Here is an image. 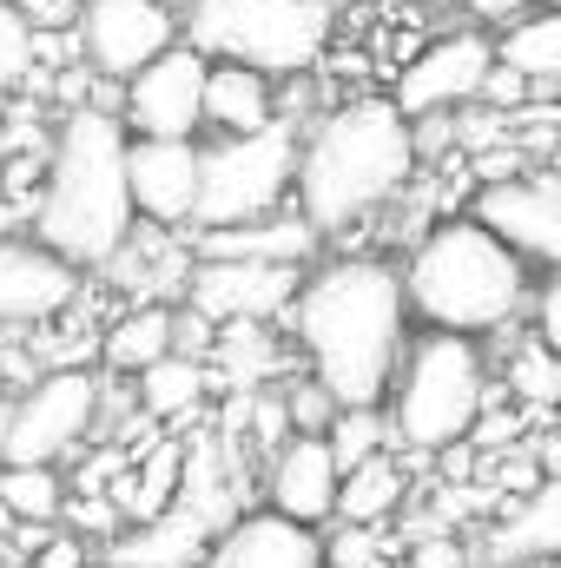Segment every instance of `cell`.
Returning a JSON list of instances; mask_svg holds the SVG:
<instances>
[{"label":"cell","instance_id":"cell-1","mask_svg":"<svg viewBox=\"0 0 561 568\" xmlns=\"http://www.w3.org/2000/svg\"><path fill=\"white\" fill-rule=\"evenodd\" d=\"M410 284L404 265L377 258V252H357V258H330V265H310L297 284V304L284 317L304 371L344 404H390L397 390V371H404V351H410Z\"/></svg>","mask_w":561,"mask_h":568},{"label":"cell","instance_id":"cell-2","mask_svg":"<svg viewBox=\"0 0 561 568\" xmlns=\"http://www.w3.org/2000/svg\"><path fill=\"white\" fill-rule=\"evenodd\" d=\"M417 120L384 100V93H357L344 106H324L304 126L297 152V212L324 232L344 239L350 225L390 212L410 185H417Z\"/></svg>","mask_w":561,"mask_h":568},{"label":"cell","instance_id":"cell-3","mask_svg":"<svg viewBox=\"0 0 561 568\" xmlns=\"http://www.w3.org/2000/svg\"><path fill=\"white\" fill-rule=\"evenodd\" d=\"M126 152H133V133L106 106H73L53 133L47 185L33 199V239L80 272H106L113 252L140 232Z\"/></svg>","mask_w":561,"mask_h":568},{"label":"cell","instance_id":"cell-4","mask_svg":"<svg viewBox=\"0 0 561 568\" xmlns=\"http://www.w3.org/2000/svg\"><path fill=\"white\" fill-rule=\"evenodd\" d=\"M404 284L422 331H456L476 344L522 331V317H536L529 304L542 297L536 265L516 258L476 212L436 219L404 258Z\"/></svg>","mask_w":561,"mask_h":568},{"label":"cell","instance_id":"cell-5","mask_svg":"<svg viewBox=\"0 0 561 568\" xmlns=\"http://www.w3.org/2000/svg\"><path fill=\"white\" fill-rule=\"evenodd\" d=\"M496 397V377H489V357L476 337H456V331H417L410 351H404V371H397V390H390V424L397 443L410 456H442V449H462L482 410Z\"/></svg>","mask_w":561,"mask_h":568},{"label":"cell","instance_id":"cell-6","mask_svg":"<svg viewBox=\"0 0 561 568\" xmlns=\"http://www.w3.org/2000/svg\"><path fill=\"white\" fill-rule=\"evenodd\" d=\"M185 40L272 80L317 73L337 40V0H185Z\"/></svg>","mask_w":561,"mask_h":568},{"label":"cell","instance_id":"cell-7","mask_svg":"<svg viewBox=\"0 0 561 568\" xmlns=\"http://www.w3.org/2000/svg\"><path fill=\"white\" fill-rule=\"evenodd\" d=\"M297 152H304L297 120H272L258 133H218L205 145V185H198L192 232H225V225L284 212V199H297Z\"/></svg>","mask_w":561,"mask_h":568},{"label":"cell","instance_id":"cell-8","mask_svg":"<svg viewBox=\"0 0 561 568\" xmlns=\"http://www.w3.org/2000/svg\"><path fill=\"white\" fill-rule=\"evenodd\" d=\"M100 410H106L100 371L60 364L33 377L0 417V463H67L80 443H100Z\"/></svg>","mask_w":561,"mask_h":568},{"label":"cell","instance_id":"cell-9","mask_svg":"<svg viewBox=\"0 0 561 568\" xmlns=\"http://www.w3.org/2000/svg\"><path fill=\"white\" fill-rule=\"evenodd\" d=\"M205 80H212V60L178 40L165 47L152 67H140L120 93V120L133 140H198L205 133Z\"/></svg>","mask_w":561,"mask_h":568},{"label":"cell","instance_id":"cell-10","mask_svg":"<svg viewBox=\"0 0 561 568\" xmlns=\"http://www.w3.org/2000/svg\"><path fill=\"white\" fill-rule=\"evenodd\" d=\"M80 53L100 80H133L152 67L165 47L185 40V13H172L165 0H80Z\"/></svg>","mask_w":561,"mask_h":568},{"label":"cell","instance_id":"cell-11","mask_svg":"<svg viewBox=\"0 0 561 568\" xmlns=\"http://www.w3.org/2000/svg\"><path fill=\"white\" fill-rule=\"evenodd\" d=\"M496 60H502V47L482 33V27H456V33H442V40H429L422 53L404 60V73H397V106L410 113V120H429V113H462V106H476L482 100V80L496 73Z\"/></svg>","mask_w":561,"mask_h":568},{"label":"cell","instance_id":"cell-12","mask_svg":"<svg viewBox=\"0 0 561 568\" xmlns=\"http://www.w3.org/2000/svg\"><path fill=\"white\" fill-rule=\"evenodd\" d=\"M469 212L516 252L529 258L536 272H561V172H516V179H496V185H476L469 192Z\"/></svg>","mask_w":561,"mask_h":568},{"label":"cell","instance_id":"cell-13","mask_svg":"<svg viewBox=\"0 0 561 568\" xmlns=\"http://www.w3.org/2000/svg\"><path fill=\"white\" fill-rule=\"evenodd\" d=\"M297 284L304 265H265V258H198L192 284H185V304L205 311L212 324H238V317H265L278 324L297 304Z\"/></svg>","mask_w":561,"mask_h":568},{"label":"cell","instance_id":"cell-14","mask_svg":"<svg viewBox=\"0 0 561 568\" xmlns=\"http://www.w3.org/2000/svg\"><path fill=\"white\" fill-rule=\"evenodd\" d=\"M80 284L86 272L67 265L53 245H40L33 232L27 239H0V337L7 331H40L53 324L60 311L80 304Z\"/></svg>","mask_w":561,"mask_h":568},{"label":"cell","instance_id":"cell-15","mask_svg":"<svg viewBox=\"0 0 561 568\" xmlns=\"http://www.w3.org/2000/svg\"><path fill=\"white\" fill-rule=\"evenodd\" d=\"M126 172H133L140 225L192 232V219H198V185H205V145L198 140H133Z\"/></svg>","mask_w":561,"mask_h":568},{"label":"cell","instance_id":"cell-16","mask_svg":"<svg viewBox=\"0 0 561 568\" xmlns=\"http://www.w3.org/2000/svg\"><path fill=\"white\" fill-rule=\"evenodd\" d=\"M337 496H344V469L330 456V436H290L272 449V469H265V503L290 516V523H337Z\"/></svg>","mask_w":561,"mask_h":568},{"label":"cell","instance_id":"cell-17","mask_svg":"<svg viewBox=\"0 0 561 568\" xmlns=\"http://www.w3.org/2000/svg\"><path fill=\"white\" fill-rule=\"evenodd\" d=\"M205 568H330V562H324V529L290 523L265 503V509H245L218 529Z\"/></svg>","mask_w":561,"mask_h":568},{"label":"cell","instance_id":"cell-18","mask_svg":"<svg viewBox=\"0 0 561 568\" xmlns=\"http://www.w3.org/2000/svg\"><path fill=\"white\" fill-rule=\"evenodd\" d=\"M212 542H218V523H212L205 509H192V503H172L165 516L133 523V529L113 542V556L133 562V568H205Z\"/></svg>","mask_w":561,"mask_h":568},{"label":"cell","instance_id":"cell-19","mask_svg":"<svg viewBox=\"0 0 561 568\" xmlns=\"http://www.w3.org/2000/svg\"><path fill=\"white\" fill-rule=\"evenodd\" d=\"M317 225L304 212H272L252 225H225V232H192L198 258H265V265H304L317 252Z\"/></svg>","mask_w":561,"mask_h":568},{"label":"cell","instance_id":"cell-20","mask_svg":"<svg viewBox=\"0 0 561 568\" xmlns=\"http://www.w3.org/2000/svg\"><path fill=\"white\" fill-rule=\"evenodd\" d=\"M178 351V304H165V297H145V304H126L120 317H113V331L100 337V364H106V377H140L152 371L159 357H172Z\"/></svg>","mask_w":561,"mask_h":568},{"label":"cell","instance_id":"cell-21","mask_svg":"<svg viewBox=\"0 0 561 568\" xmlns=\"http://www.w3.org/2000/svg\"><path fill=\"white\" fill-rule=\"evenodd\" d=\"M284 120L278 113V80L258 73V67H238V60H212V80H205V126L212 133H258Z\"/></svg>","mask_w":561,"mask_h":568},{"label":"cell","instance_id":"cell-22","mask_svg":"<svg viewBox=\"0 0 561 568\" xmlns=\"http://www.w3.org/2000/svg\"><path fill=\"white\" fill-rule=\"evenodd\" d=\"M205 364L218 371V384H232L238 397H252L258 384H272V377L284 371V344H278V331H272L265 317H238V324H218Z\"/></svg>","mask_w":561,"mask_h":568},{"label":"cell","instance_id":"cell-23","mask_svg":"<svg viewBox=\"0 0 561 568\" xmlns=\"http://www.w3.org/2000/svg\"><path fill=\"white\" fill-rule=\"evenodd\" d=\"M185 469H192V456H185V443H152L140 463L113 483V496H120V509L133 516V523H152V516H165L172 503H185Z\"/></svg>","mask_w":561,"mask_h":568},{"label":"cell","instance_id":"cell-24","mask_svg":"<svg viewBox=\"0 0 561 568\" xmlns=\"http://www.w3.org/2000/svg\"><path fill=\"white\" fill-rule=\"evenodd\" d=\"M218 384V371L205 364V357H185V351H172V357H159L152 371L133 377V390H140V410L145 417H159V424H178V417H192L198 404H205V390Z\"/></svg>","mask_w":561,"mask_h":568},{"label":"cell","instance_id":"cell-25","mask_svg":"<svg viewBox=\"0 0 561 568\" xmlns=\"http://www.w3.org/2000/svg\"><path fill=\"white\" fill-rule=\"evenodd\" d=\"M404 503H410V469H404L397 449H384V456H370L344 476L337 523H390V516H404Z\"/></svg>","mask_w":561,"mask_h":568},{"label":"cell","instance_id":"cell-26","mask_svg":"<svg viewBox=\"0 0 561 568\" xmlns=\"http://www.w3.org/2000/svg\"><path fill=\"white\" fill-rule=\"evenodd\" d=\"M496 47H502L509 67H522V73L536 80V100H542V93H561V0L522 13V20H509Z\"/></svg>","mask_w":561,"mask_h":568},{"label":"cell","instance_id":"cell-27","mask_svg":"<svg viewBox=\"0 0 561 568\" xmlns=\"http://www.w3.org/2000/svg\"><path fill=\"white\" fill-rule=\"evenodd\" d=\"M489 549L502 562H549V556H561V476L542 496H529V503L509 509V523L489 536Z\"/></svg>","mask_w":561,"mask_h":568},{"label":"cell","instance_id":"cell-28","mask_svg":"<svg viewBox=\"0 0 561 568\" xmlns=\"http://www.w3.org/2000/svg\"><path fill=\"white\" fill-rule=\"evenodd\" d=\"M67 476L60 463H0V516L7 523H60L67 516Z\"/></svg>","mask_w":561,"mask_h":568},{"label":"cell","instance_id":"cell-29","mask_svg":"<svg viewBox=\"0 0 561 568\" xmlns=\"http://www.w3.org/2000/svg\"><path fill=\"white\" fill-rule=\"evenodd\" d=\"M502 390L529 410H555L561 404V357L542 331H516L509 357H502Z\"/></svg>","mask_w":561,"mask_h":568},{"label":"cell","instance_id":"cell-30","mask_svg":"<svg viewBox=\"0 0 561 568\" xmlns=\"http://www.w3.org/2000/svg\"><path fill=\"white\" fill-rule=\"evenodd\" d=\"M324 436H330L337 469L350 476L357 463H370V456H384L397 443V424H390V404H357V410H337V424L324 429Z\"/></svg>","mask_w":561,"mask_h":568},{"label":"cell","instance_id":"cell-31","mask_svg":"<svg viewBox=\"0 0 561 568\" xmlns=\"http://www.w3.org/2000/svg\"><path fill=\"white\" fill-rule=\"evenodd\" d=\"M324 562L330 568H384L390 562V529L384 523H330L324 529Z\"/></svg>","mask_w":561,"mask_h":568},{"label":"cell","instance_id":"cell-32","mask_svg":"<svg viewBox=\"0 0 561 568\" xmlns=\"http://www.w3.org/2000/svg\"><path fill=\"white\" fill-rule=\"evenodd\" d=\"M33 73H40V60H33V13L0 0V93H13Z\"/></svg>","mask_w":561,"mask_h":568},{"label":"cell","instance_id":"cell-33","mask_svg":"<svg viewBox=\"0 0 561 568\" xmlns=\"http://www.w3.org/2000/svg\"><path fill=\"white\" fill-rule=\"evenodd\" d=\"M60 523H67V529H80V536H100V542H120V536L133 529V516L120 509V496H113V489H106V496H80V489H73Z\"/></svg>","mask_w":561,"mask_h":568},{"label":"cell","instance_id":"cell-34","mask_svg":"<svg viewBox=\"0 0 561 568\" xmlns=\"http://www.w3.org/2000/svg\"><path fill=\"white\" fill-rule=\"evenodd\" d=\"M284 410H290V429H297V436H324V429L337 424V410H344V404H337L317 377H304V384H290V390H284Z\"/></svg>","mask_w":561,"mask_h":568},{"label":"cell","instance_id":"cell-35","mask_svg":"<svg viewBox=\"0 0 561 568\" xmlns=\"http://www.w3.org/2000/svg\"><path fill=\"white\" fill-rule=\"evenodd\" d=\"M476 106H489V113H522V106H536V80L522 73V67H509V60H496V73L482 80V100Z\"/></svg>","mask_w":561,"mask_h":568},{"label":"cell","instance_id":"cell-36","mask_svg":"<svg viewBox=\"0 0 561 568\" xmlns=\"http://www.w3.org/2000/svg\"><path fill=\"white\" fill-rule=\"evenodd\" d=\"M404 568H469V542L456 536V529H442V536H422L404 549Z\"/></svg>","mask_w":561,"mask_h":568},{"label":"cell","instance_id":"cell-37","mask_svg":"<svg viewBox=\"0 0 561 568\" xmlns=\"http://www.w3.org/2000/svg\"><path fill=\"white\" fill-rule=\"evenodd\" d=\"M93 556H86V536L80 529H53L47 542H40V556H33V568H86Z\"/></svg>","mask_w":561,"mask_h":568},{"label":"cell","instance_id":"cell-38","mask_svg":"<svg viewBox=\"0 0 561 568\" xmlns=\"http://www.w3.org/2000/svg\"><path fill=\"white\" fill-rule=\"evenodd\" d=\"M469 20H482V27H509V20H522V13H536V7H549V0H456Z\"/></svg>","mask_w":561,"mask_h":568},{"label":"cell","instance_id":"cell-39","mask_svg":"<svg viewBox=\"0 0 561 568\" xmlns=\"http://www.w3.org/2000/svg\"><path fill=\"white\" fill-rule=\"evenodd\" d=\"M536 331L555 344V357H561V272L542 284V297H536Z\"/></svg>","mask_w":561,"mask_h":568},{"label":"cell","instance_id":"cell-40","mask_svg":"<svg viewBox=\"0 0 561 568\" xmlns=\"http://www.w3.org/2000/svg\"><path fill=\"white\" fill-rule=\"evenodd\" d=\"M0 205H7V145H0Z\"/></svg>","mask_w":561,"mask_h":568},{"label":"cell","instance_id":"cell-41","mask_svg":"<svg viewBox=\"0 0 561 568\" xmlns=\"http://www.w3.org/2000/svg\"><path fill=\"white\" fill-rule=\"evenodd\" d=\"M86 568H133V562H120V556H100V562H86Z\"/></svg>","mask_w":561,"mask_h":568},{"label":"cell","instance_id":"cell-42","mask_svg":"<svg viewBox=\"0 0 561 568\" xmlns=\"http://www.w3.org/2000/svg\"><path fill=\"white\" fill-rule=\"evenodd\" d=\"M13 7H27V13H40V0H13Z\"/></svg>","mask_w":561,"mask_h":568},{"label":"cell","instance_id":"cell-43","mask_svg":"<svg viewBox=\"0 0 561 568\" xmlns=\"http://www.w3.org/2000/svg\"><path fill=\"white\" fill-rule=\"evenodd\" d=\"M0 371H7V357H0Z\"/></svg>","mask_w":561,"mask_h":568}]
</instances>
